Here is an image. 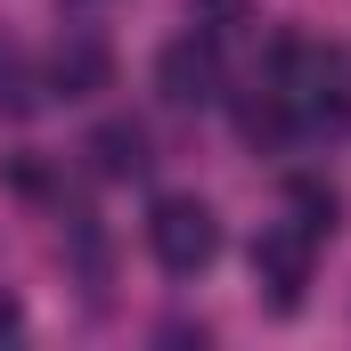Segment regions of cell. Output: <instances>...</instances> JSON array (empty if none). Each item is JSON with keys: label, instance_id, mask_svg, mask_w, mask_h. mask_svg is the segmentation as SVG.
<instances>
[{"label": "cell", "instance_id": "6da1fadb", "mask_svg": "<svg viewBox=\"0 0 351 351\" xmlns=\"http://www.w3.org/2000/svg\"><path fill=\"white\" fill-rule=\"evenodd\" d=\"M278 98L311 123H351V66L335 41H278Z\"/></svg>", "mask_w": 351, "mask_h": 351}, {"label": "cell", "instance_id": "7a4b0ae2", "mask_svg": "<svg viewBox=\"0 0 351 351\" xmlns=\"http://www.w3.org/2000/svg\"><path fill=\"white\" fill-rule=\"evenodd\" d=\"M147 254L172 269V278L213 269L221 262V221H213V204H204V196H164V204L147 213Z\"/></svg>", "mask_w": 351, "mask_h": 351}, {"label": "cell", "instance_id": "3957f363", "mask_svg": "<svg viewBox=\"0 0 351 351\" xmlns=\"http://www.w3.org/2000/svg\"><path fill=\"white\" fill-rule=\"evenodd\" d=\"M311 262H319V237L302 221H269L254 237V286L269 294V311H294L302 286H311Z\"/></svg>", "mask_w": 351, "mask_h": 351}, {"label": "cell", "instance_id": "277c9868", "mask_svg": "<svg viewBox=\"0 0 351 351\" xmlns=\"http://www.w3.org/2000/svg\"><path fill=\"white\" fill-rule=\"evenodd\" d=\"M156 90L172 106H213L221 98V49H213V33H180L156 58Z\"/></svg>", "mask_w": 351, "mask_h": 351}, {"label": "cell", "instance_id": "5b68a950", "mask_svg": "<svg viewBox=\"0 0 351 351\" xmlns=\"http://www.w3.org/2000/svg\"><path fill=\"white\" fill-rule=\"evenodd\" d=\"M106 82H114V49H106L98 33L58 41V58H49V98H98Z\"/></svg>", "mask_w": 351, "mask_h": 351}, {"label": "cell", "instance_id": "8992f818", "mask_svg": "<svg viewBox=\"0 0 351 351\" xmlns=\"http://www.w3.org/2000/svg\"><path fill=\"white\" fill-rule=\"evenodd\" d=\"M82 156H90L98 180H139L147 172V131H139V123H98Z\"/></svg>", "mask_w": 351, "mask_h": 351}, {"label": "cell", "instance_id": "52a82bcc", "mask_svg": "<svg viewBox=\"0 0 351 351\" xmlns=\"http://www.w3.org/2000/svg\"><path fill=\"white\" fill-rule=\"evenodd\" d=\"M286 204H294V221H302L311 237H335V221H343V196H335L327 180H311V172L286 188Z\"/></svg>", "mask_w": 351, "mask_h": 351}, {"label": "cell", "instance_id": "ba28073f", "mask_svg": "<svg viewBox=\"0 0 351 351\" xmlns=\"http://www.w3.org/2000/svg\"><path fill=\"white\" fill-rule=\"evenodd\" d=\"M25 106H33V66L16 41H0V114H25Z\"/></svg>", "mask_w": 351, "mask_h": 351}, {"label": "cell", "instance_id": "9c48e42d", "mask_svg": "<svg viewBox=\"0 0 351 351\" xmlns=\"http://www.w3.org/2000/svg\"><path fill=\"white\" fill-rule=\"evenodd\" d=\"M286 114H294V106H286V98L269 90V98H245V106H237V131H245V139L262 147V139H286Z\"/></svg>", "mask_w": 351, "mask_h": 351}, {"label": "cell", "instance_id": "30bf717a", "mask_svg": "<svg viewBox=\"0 0 351 351\" xmlns=\"http://www.w3.org/2000/svg\"><path fill=\"white\" fill-rule=\"evenodd\" d=\"M188 8H196V25H213V33H221V25H245V8H254V0H188Z\"/></svg>", "mask_w": 351, "mask_h": 351}, {"label": "cell", "instance_id": "8fae6325", "mask_svg": "<svg viewBox=\"0 0 351 351\" xmlns=\"http://www.w3.org/2000/svg\"><path fill=\"white\" fill-rule=\"evenodd\" d=\"M16 327H25V311H16V302L0 294V335H16Z\"/></svg>", "mask_w": 351, "mask_h": 351}, {"label": "cell", "instance_id": "7c38bea8", "mask_svg": "<svg viewBox=\"0 0 351 351\" xmlns=\"http://www.w3.org/2000/svg\"><path fill=\"white\" fill-rule=\"evenodd\" d=\"M58 8H74V16H90V8H106V0H58Z\"/></svg>", "mask_w": 351, "mask_h": 351}]
</instances>
